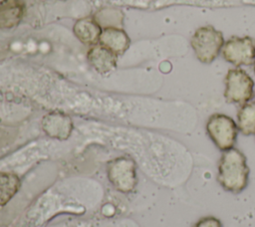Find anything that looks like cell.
Returning a JSON list of instances; mask_svg holds the SVG:
<instances>
[{
    "label": "cell",
    "mask_w": 255,
    "mask_h": 227,
    "mask_svg": "<svg viewBox=\"0 0 255 227\" xmlns=\"http://www.w3.org/2000/svg\"><path fill=\"white\" fill-rule=\"evenodd\" d=\"M205 128L207 135L219 150L225 151L234 147L239 129L237 123L229 115L211 114L206 121Z\"/></svg>",
    "instance_id": "3"
},
{
    "label": "cell",
    "mask_w": 255,
    "mask_h": 227,
    "mask_svg": "<svg viewBox=\"0 0 255 227\" xmlns=\"http://www.w3.org/2000/svg\"><path fill=\"white\" fill-rule=\"evenodd\" d=\"M217 169V181L225 191L239 194L248 186L250 169L245 154L238 148L223 151Z\"/></svg>",
    "instance_id": "1"
},
{
    "label": "cell",
    "mask_w": 255,
    "mask_h": 227,
    "mask_svg": "<svg viewBox=\"0 0 255 227\" xmlns=\"http://www.w3.org/2000/svg\"><path fill=\"white\" fill-rule=\"evenodd\" d=\"M25 6L21 0H2L0 2V29L16 27L24 16Z\"/></svg>",
    "instance_id": "6"
},
{
    "label": "cell",
    "mask_w": 255,
    "mask_h": 227,
    "mask_svg": "<svg viewBox=\"0 0 255 227\" xmlns=\"http://www.w3.org/2000/svg\"><path fill=\"white\" fill-rule=\"evenodd\" d=\"M88 58L98 72H109L116 66L117 55L106 47L100 45L90 50Z\"/></svg>",
    "instance_id": "8"
},
{
    "label": "cell",
    "mask_w": 255,
    "mask_h": 227,
    "mask_svg": "<svg viewBox=\"0 0 255 227\" xmlns=\"http://www.w3.org/2000/svg\"><path fill=\"white\" fill-rule=\"evenodd\" d=\"M72 127L71 120L68 116L63 114H50L43 120V128L54 137L63 138L69 135Z\"/></svg>",
    "instance_id": "10"
},
{
    "label": "cell",
    "mask_w": 255,
    "mask_h": 227,
    "mask_svg": "<svg viewBox=\"0 0 255 227\" xmlns=\"http://www.w3.org/2000/svg\"><path fill=\"white\" fill-rule=\"evenodd\" d=\"M224 36L213 26H202L193 33L190 45L197 60L203 64L212 63L224 45Z\"/></svg>",
    "instance_id": "2"
},
{
    "label": "cell",
    "mask_w": 255,
    "mask_h": 227,
    "mask_svg": "<svg viewBox=\"0 0 255 227\" xmlns=\"http://www.w3.org/2000/svg\"><path fill=\"white\" fill-rule=\"evenodd\" d=\"M19 178L9 172H0V206L6 204L18 191Z\"/></svg>",
    "instance_id": "12"
},
{
    "label": "cell",
    "mask_w": 255,
    "mask_h": 227,
    "mask_svg": "<svg viewBox=\"0 0 255 227\" xmlns=\"http://www.w3.org/2000/svg\"><path fill=\"white\" fill-rule=\"evenodd\" d=\"M254 73H255V62H254Z\"/></svg>",
    "instance_id": "14"
},
{
    "label": "cell",
    "mask_w": 255,
    "mask_h": 227,
    "mask_svg": "<svg viewBox=\"0 0 255 227\" xmlns=\"http://www.w3.org/2000/svg\"><path fill=\"white\" fill-rule=\"evenodd\" d=\"M192 227H223L222 222L215 216H204L198 219Z\"/></svg>",
    "instance_id": "13"
},
{
    "label": "cell",
    "mask_w": 255,
    "mask_h": 227,
    "mask_svg": "<svg viewBox=\"0 0 255 227\" xmlns=\"http://www.w3.org/2000/svg\"><path fill=\"white\" fill-rule=\"evenodd\" d=\"M224 99L228 104L244 105L254 96V81L240 68L230 69L225 77Z\"/></svg>",
    "instance_id": "4"
},
{
    "label": "cell",
    "mask_w": 255,
    "mask_h": 227,
    "mask_svg": "<svg viewBox=\"0 0 255 227\" xmlns=\"http://www.w3.org/2000/svg\"><path fill=\"white\" fill-rule=\"evenodd\" d=\"M75 35L85 44H94L100 41L102 29L100 25L91 18L79 20L74 26Z\"/></svg>",
    "instance_id": "9"
},
{
    "label": "cell",
    "mask_w": 255,
    "mask_h": 227,
    "mask_svg": "<svg viewBox=\"0 0 255 227\" xmlns=\"http://www.w3.org/2000/svg\"><path fill=\"white\" fill-rule=\"evenodd\" d=\"M101 45L111 50L116 55L125 52L129 45V40L123 30L117 28H107L102 31L100 36Z\"/></svg>",
    "instance_id": "7"
},
{
    "label": "cell",
    "mask_w": 255,
    "mask_h": 227,
    "mask_svg": "<svg viewBox=\"0 0 255 227\" xmlns=\"http://www.w3.org/2000/svg\"><path fill=\"white\" fill-rule=\"evenodd\" d=\"M237 126L244 135L255 134V102H248L237 112Z\"/></svg>",
    "instance_id": "11"
},
{
    "label": "cell",
    "mask_w": 255,
    "mask_h": 227,
    "mask_svg": "<svg viewBox=\"0 0 255 227\" xmlns=\"http://www.w3.org/2000/svg\"><path fill=\"white\" fill-rule=\"evenodd\" d=\"M223 59L236 66H251L255 62V40L249 36L229 38L221 50Z\"/></svg>",
    "instance_id": "5"
}]
</instances>
